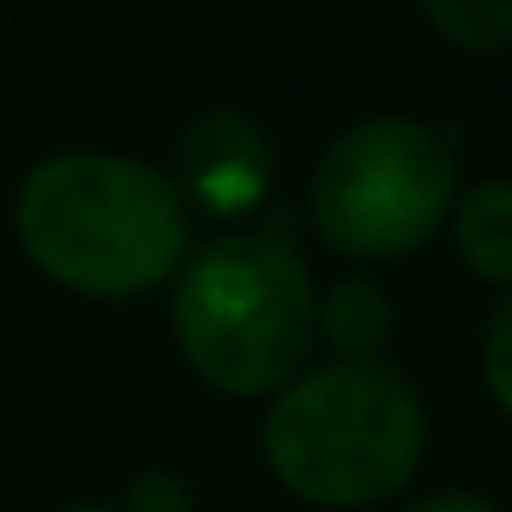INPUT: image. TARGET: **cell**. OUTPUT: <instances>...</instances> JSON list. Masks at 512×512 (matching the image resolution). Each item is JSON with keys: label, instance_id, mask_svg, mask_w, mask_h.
I'll list each match as a JSON object with an SVG mask.
<instances>
[{"label": "cell", "instance_id": "9", "mask_svg": "<svg viewBox=\"0 0 512 512\" xmlns=\"http://www.w3.org/2000/svg\"><path fill=\"white\" fill-rule=\"evenodd\" d=\"M482 374H488L494 404L512 416V290H506V302H500L494 320H488V338H482Z\"/></svg>", "mask_w": 512, "mask_h": 512}, {"label": "cell", "instance_id": "5", "mask_svg": "<svg viewBox=\"0 0 512 512\" xmlns=\"http://www.w3.org/2000/svg\"><path fill=\"white\" fill-rule=\"evenodd\" d=\"M272 175H278V157H272L266 127L235 109H211L187 121L175 139V187L211 217L260 211L272 193Z\"/></svg>", "mask_w": 512, "mask_h": 512}, {"label": "cell", "instance_id": "1", "mask_svg": "<svg viewBox=\"0 0 512 512\" xmlns=\"http://www.w3.org/2000/svg\"><path fill=\"white\" fill-rule=\"evenodd\" d=\"M25 253L79 296H145L187 253V199L139 157L61 151L19 181Z\"/></svg>", "mask_w": 512, "mask_h": 512}, {"label": "cell", "instance_id": "6", "mask_svg": "<svg viewBox=\"0 0 512 512\" xmlns=\"http://www.w3.org/2000/svg\"><path fill=\"white\" fill-rule=\"evenodd\" d=\"M452 241L482 284L512 290V181H476L452 211Z\"/></svg>", "mask_w": 512, "mask_h": 512}, {"label": "cell", "instance_id": "7", "mask_svg": "<svg viewBox=\"0 0 512 512\" xmlns=\"http://www.w3.org/2000/svg\"><path fill=\"white\" fill-rule=\"evenodd\" d=\"M314 332L332 344V356L344 362H374L392 338V296L374 278H344L326 290V302L314 308Z\"/></svg>", "mask_w": 512, "mask_h": 512}, {"label": "cell", "instance_id": "10", "mask_svg": "<svg viewBox=\"0 0 512 512\" xmlns=\"http://www.w3.org/2000/svg\"><path fill=\"white\" fill-rule=\"evenodd\" d=\"M127 512H193V488L175 470H145L127 488Z\"/></svg>", "mask_w": 512, "mask_h": 512}, {"label": "cell", "instance_id": "8", "mask_svg": "<svg viewBox=\"0 0 512 512\" xmlns=\"http://www.w3.org/2000/svg\"><path fill=\"white\" fill-rule=\"evenodd\" d=\"M428 25L470 55H494L512 43V0H422Z\"/></svg>", "mask_w": 512, "mask_h": 512}, {"label": "cell", "instance_id": "2", "mask_svg": "<svg viewBox=\"0 0 512 512\" xmlns=\"http://www.w3.org/2000/svg\"><path fill=\"white\" fill-rule=\"evenodd\" d=\"M314 278L284 229H229L175 272V344L187 368L229 392L266 398L314 350Z\"/></svg>", "mask_w": 512, "mask_h": 512}, {"label": "cell", "instance_id": "4", "mask_svg": "<svg viewBox=\"0 0 512 512\" xmlns=\"http://www.w3.org/2000/svg\"><path fill=\"white\" fill-rule=\"evenodd\" d=\"M458 199V145L416 115H374L344 127L308 181L320 235L350 260L416 253Z\"/></svg>", "mask_w": 512, "mask_h": 512}, {"label": "cell", "instance_id": "3", "mask_svg": "<svg viewBox=\"0 0 512 512\" xmlns=\"http://www.w3.org/2000/svg\"><path fill=\"white\" fill-rule=\"evenodd\" d=\"M422 440V398L380 356H332L326 368L296 374L278 386L260 428L272 476L314 506H374L398 494L422 464Z\"/></svg>", "mask_w": 512, "mask_h": 512}, {"label": "cell", "instance_id": "12", "mask_svg": "<svg viewBox=\"0 0 512 512\" xmlns=\"http://www.w3.org/2000/svg\"><path fill=\"white\" fill-rule=\"evenodd\" d=\"M61 512H109V506H61Z\"/></svg>", "mask_w": 512, "mask_h": 512}, {"label": "cell", "instance_id": "11", "mask_svg": "<svg viewBox=\"0 0 512 512\" xmlns=\"http://www.w3.org/2000/svg\"><path fill=\"white\" fill-rule=\"evenodd\" d=\"M410 512H500V506L482 494H434V500H416Z\"/></svg>", "mask_w": 512, "mask_h": 512}]
</instances>
